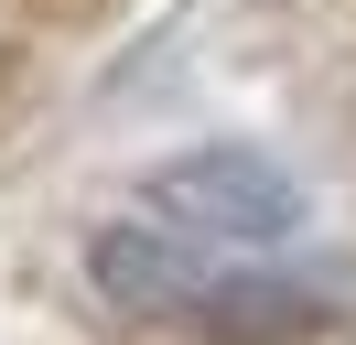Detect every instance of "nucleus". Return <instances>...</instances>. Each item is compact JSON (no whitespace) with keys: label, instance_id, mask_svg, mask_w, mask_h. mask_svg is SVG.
Masks as SVG:
<instances>
[{"label":"nucleus","instance_id":"obj_2","mask_svg":"<svg viewBox=\"0 0 356 345\" xmlns=\"http://www.w3.org/2000/svg\"><path fill=\"white\" fill-rule=\"evenodd\" d=\"M140 205H152V227L195 237V248H270V237L302 227V184L248 141H205L184 162H162L140 184Z\"/></svg>","mask_w":356,"mask_h":345},{"label":"nucleus","instance_id":"obj_1","mask_svg":"<svg viewBox=\"0 0 356 345\" xmlns=\"http://www.w3.org/2000/svg\"><path fill=\"white\" fill-rule=\"evenodd\" d=\"M97 291L119 313H152V323H184L205 345H302L334 323V302L313 280H281V270H238L227 248H195L173 227H108L87 248Z\"/></svg>","mask_w":356,"mask_h":345}]
</instances>
